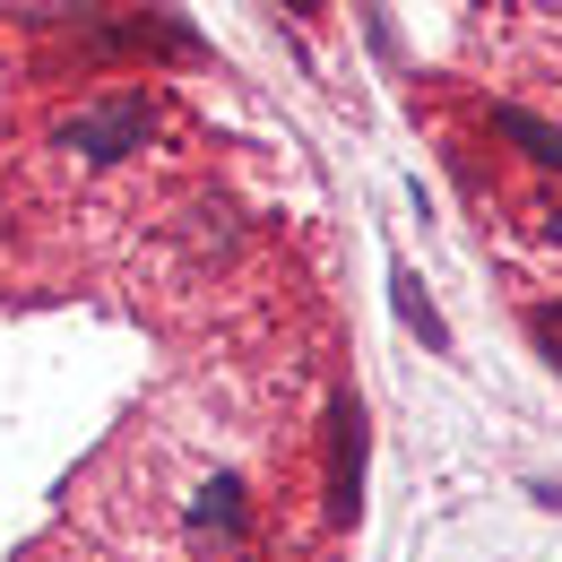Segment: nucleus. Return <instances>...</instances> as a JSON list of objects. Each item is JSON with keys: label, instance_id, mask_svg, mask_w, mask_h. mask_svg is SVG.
Masks as SVG:
<instances>
[{"label": "nucleus", "instance_id": "nucleus-1", "mask_svg": "<svg viewBox=\"0 0 562 562\" xmlns=\"http://www.w3.org/2000/svg\"><path fill=\"white\" fill-rule=\"evenodd\" d=\"M147 139H156V104L147 95H113V104H87V113L61 122V147H70L78 165H122Z\"/></svg>", "mask_w": 562, "mask_h": 562}, {"label": "nucleus", "instance_id": "nucleus-2", "mask_svg": "<svg viewBox=\"0 0 562 562\" xmlns=\"http://www.w3.org/2000/svg\"><path fill=\"white\" fill-rule=\"evenodd\" d=\"M363 502V407L329 398V519H355Z\"/></svg>", "mask_w": 562, "mask_h": 562}, {"label": "nucleus", "instance_id": "nucleus-3", "mask_svg": "<svg viewBox=\"0 0 562 562\" xmlns=\"http://www.w3.org/2000/svg\"><path fill=\"white\" fill-rule=\"evenodd\" d=\"M493 139H510L528 165H546V173L562 165V131H554V122H537V113H519V104H493Z\"/></svg>", "mask_w": 562, "mask_h": 562}, {"label": "nucleus", "instance_id": "nucleus-4", "mask_svg": "<svg viewBox=\"0 0 562 562\" xmlns=\"http://www.w3.org/2000/svg\"><path fill=\"white\" fill-rule=\"evenodd\" d=\"M390 303H398V321H407V329H416L432 355H450V321L432 312V294L416 285V269H390Z\"/></svg>", "mask_w": 562, "mask_h": 562}, {"label": "nucleus", "instance_id": "nucleus-5", "mask_svg": "<svg viewBox=\"0 0 562 562\" xmlns=\"http://www.w3.org/2000/svg\"><path fill=\"white\" fill-rule=\"evenodd\" d=\"M26 26H53V18H104V9H122V0H9Z\"/></svg>", "mask_w": 562, "mask_h": 562}, {"label": "nucleus", "instance_id": "nucleus-6", "mask_svg": "<svg viewBox=\"0 0 562 562\" xmlns=\"http://www.w3.org/2000/svg\"><path fill=\"white\" fill-rule=\"evenodd\" d=\"M537 347H546V363L562 372V312H537Z\"/></svg>", "mask_w": 562, "mask_h": 562}, {"label": "nucleus", "instance_id": "nucleus-7", "mask_svg": "<svg viewBox=\"0 0 562 562\" xmlns=\"http://www.w3.org/2000/svg\"><path fill=\"white\" fill-rule=\"evenodd\" d=\"M285 9H294V18H312V9H321V0H285Z\"/></svg>", "mask_w": 562, "mask_h": 562}]
</instances>
